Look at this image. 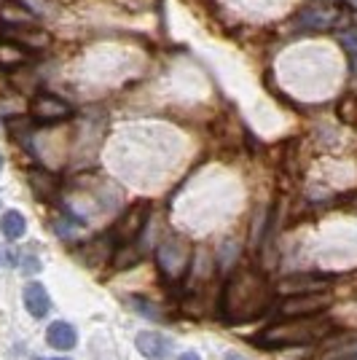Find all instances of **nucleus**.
<instances>
[{
    "instance_id": "obj_4",
    "label": "nucleus",
    "mask_w": 357,
    "mask_h": 360,
    "mask_svg": "<svg viewBox=\"0 0 357 360\" xmlns=\"http://www.w3.org/2000/svg\"><path fill=\"white\" fill-rule=\"evenodd\" d=\"M330 304H333V296H330L327 290H314V293H293V296H285V299L277 304V315H280V317L323 315Z\"/></svg>"
},
{
    "instance_id": "obj_17",
    "label": "nucleus",
    "mask_w": 357,
    "mask_h": 360,
    "mask_svg": "<svg viewBox=\"0 0 357 360\" xmlns=\"http://www.w3.org/2000/svg\"><path fill=\"white\" fill-rule=\"evenodd\" d=\"M178 360H199V355H196V352H186V355H180Z\"/></svg>"
},
{
    "instance_id": "obj_19",
    "label": "nucleus",
    "mask_w": 357,
    "mask_h": 360,
    "mask_svg": "<svg viewBox=\"0 0 357 360\" xmlns=\"http://www.w3.org/2000/svg\"><path fill=\"white\" fill-rule=\"evenodd\" d=\"M0 169H3V156H0Z\"/></svg>"
},
{
    "instance_id": "obj_15",
    "label": "nucleus",
    "mask_w": 357,
    "mask_h": 360,
    "mask_svg": "<svg viewBox=\"0 0 357 360\" xmlns=\"http://www.w3.org/2000/svg\"><path fill=\"white\" fill-rule=\"evenodd\" d=\"M336 116L346 127H357V94L355 91H344L336 103Z\"/></svg>"
},
{
    "instance_id": "obj_11",
    "label": "nucleus",
    "mask_w": 357,
    "mask_h": 360,
    "mask_svg": "<svg viewBox=\"0 0 357 360\" xmlns=\"http://www.w3.org/2000/svg\"><path fill=\"white\" fill-rule=\"evenodd\" d=\"M46 342L48 347H54V349H73L78 345V333L70 323H65V320H57V323H51L48 330H46Z\"/></svg>"
},
{
    "instance_id": "obj_16",
    "label": "nucleus",
    "mask_w": 357,
    "mask_h": 360,
    "mask_svg": "<svg viewBox=\"0 0 357 360\" xmlns=\"http://www.w3.org/2000/svg\"><path fill=\"white\" fill-rule=\"evenodd\" d=\"M38 258H25V271H38Z\"/></svg>"
},
{
    "instance_id": "obj_18",
    "label": "nucleus",
    "mask_w": 357,
    "mask_h": 360,
    "mask_svg": "<svg viewBox=\"0 0 357 360\" xmlns=\"http://www.w3.org/2000/svg\"><path fill=\"white\" fill-rule=\"evenodd\" d=\"M226 360H245V358H242V355H237V352H228V355H226Z\"/></svg>"
},
{
    "instance_id": "obj_8",
    "label": "nucleus",
    "mask_w": 357,
    "mask_h": 360,
    "mask_svg": "<svg viewBox=\"0 0 357 360\" xmlns=\"http://www.w3.org/2000/svg\"><path fill=\"white\" fill-rule=\"evenodd\" d=\"M134 347H137V352H140L143 358L167 360L169 352H172V339H167V336L156 333V330H143V333H137Z\"/></svg>"
},
{
    "instance_id": "obj_1",
    "label": "nucleus",
    "mask_w": 357,
    "mask_h": 360,
    "mask_svg": "<svg viewBox=\"0 0 357 360\" xmlns=\"http://www.w3.org/2000/svg\"><path fill=\"white\" fill-rule=\"evenodd\" d=\"M271 288L264 280V274L255 269H237L223 288V309L231 323L253 320L271 301Z\"/></svg>"
},
{
    "instance_id": "obj_5",
    "label": "nucleus",
    "mask_w": 357,
    "mask_h": 360,
    "mask_svg": "<svg viewBox=\"0 0 357 360\" xmlns=\"http://www.w3.org/2000/svg\"><path fill=\"white\" fill-rule=\"evenodd\" d=\"M191 266V245L183 240H167L159 248V269L169 280H183Z\"/></svg>"
},
{
    "instance_id": "obj_3",
    "label": "nucleus",
    "mask_w": 357,
    "mask_h": 360,
    "mask_svg": "<svg viewBox=\"0 0 357 360\" xmlns=\"http://www.w3.org/2000/svg\"><path fill=\"white\" fill-rule=\"evenodd\" d=\"M150 218V202L148 199H140L129 205L126 210L119 215V221L110 226V237L116 240V245H134L137 237L143 234V229Z\"/></svg>"
},
{
    "instance_id": "obj_20",
    "label": "nucleus",
    "mask_w": 357,
    "mask_h": 360,
    "mask_svg": "<svg viewBox=\"0 0 357 360\" xmlns=\"http://www.w3.org/2000/svg\"><path fill=\"white\" fill-rule=\"evenodd\" d=\"M57 360H65V358H57Z\"/></svg>"
},
{
    "instance_id": "obj_2",
    "label": "nucleus",
    "mask_w": 357,
    "mask_h": 360,
    "mask_svg": "<svg viewBox=\"0 0 357 360\" xmlns=\"http://www.w3.org/2000/svg\"><path fill=\"white\" fill-rule=\"evenodd\" d=\"M330 323L320 315L309 317H283L277 323H271L266 330H261V336L255 339L261 347L271 349H285V347H306L320 342L323 336L330 333Z\"/></svg>"
},
{
    "instance_id": "obj_9",
    "label": "nucleus",
    "mask_w": 357,
    "mask_h": 360,
    "mask_svg": "<svg viewBox=\"0 0 357 360\" xmlns=\"http://www.w3.org/2000/svg\"><path fill=\"white\" fill-rule=\"evenodd\" d=\"M0 22L11 25V27H27V25H38V16L32 14L22 0H3L0 3Z\"/></svg>"
},
{
    "instance_id": "obj_7",
    "label": "nucleus",
    "mask_w": 357,
    "mask_h": 360,
    "mask_svg": "<svg viewBox=\"0 0 357 360\" xmlns=\"http://www.w3.org/2000/svg\"><path fill=\"white\" fill-rule=\"evenodd\" d=\"M333 283V274H293L277 283V290L285 296L293 293H314V290H327V285Z\"/></svg>"
},
{
    "instance_id": "obj_12",
    "label": "nucleus",
    "mask_w": 357,
    "mask_h": 360,
    "mask_svg": "<svg viewBox=\"0 0 357 360\" xmlns=\"http://www.w3.org/2000/svg\"><path fill=\"white\" fill-rule=\"evenodd\" d=\"M30 188L41 196V199H54V194L60 191V180L54 178L48 169H32Z\"/></svg>"
},
{
    "instance_id": "obj_13",
    "label": "nucleus",
    "mask_w": 357,
    "mask_h": 360,
    "mask_svg": "<svg viewBox=\"0 0 357 360\" xmlns=\"http://www.w3.org/2000/svg\"><path fill=\"white\" fill-rule=\"evenodd\" d=\"M27 57H30V51L25 46L14 44L8 38H0V65L3 68H19L22 62H27Z\"/></svg>"
},
{
    "instance_id": "obj_14",
    "label": "nucleus",
    "mask_w": 357,
    "mask_h": 360,
    "mask_svg": "<svg viewBox=\"0 0 357 360\" xmlns=\"http://www.w3.org/2000/svg\"><path fill=\"white\" fill-rule=\"evenodd\" d=\"M0 231H3L6 240H19V237H25V231H27L25 215L16 210H6L3 218H0Z\"/></svg>"
},
{
    "instance_id": "obj_10",
    "label": "nucleus",
    "mask_w": 357,
    "mask_h": 360,
    "mask_svg": "<svg viewBox=\"0 0 357 360\" xmlns=\"http://www.w3.org/2000/svg\"><path fill=\"white\" fill-rule=\"evenodd\" d=\"M25 307L32 317H46L51 309V299H48V290L41 283H27L25 285Z\"/></svg>"
},
{
    "instance_id": "obj_6",
    "label": "nucleus",
    "mask_w": 357,
    "mask_h": 360,
    "mask_svg": "<svg viewBox=\"0 0 357 360\" xmlns=\"http://www.w3.org/2000/svg\"><path fill=\"white\" fill-rule=\"evenodd\" d=\"M30 116L35 124H60V121H67L75 116V108L62 100L57 94H48V91H41L35 94L30 103Z\"/></svg>"
}]
</instances>
